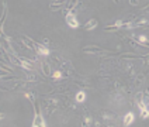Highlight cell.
<instances>
[{"label":"cell","instance_id":"1","mask_svg":"<svg viewBox=\"0 0 149 127\" xmlns=\"http://www.w3.org/2000/svg\"><path fill=\"white\" fill-rule=\"evenodd\" d=\"M82 51L84 54H93V55H103V54H107L104 50H101L100 47H96V45H87V47H84Z\"/></svg>","mask_w":149,"mask_h":127},{"label":"cell","instance_id":"2","mask_svg":"<svg viewBox=\"0 0 149 127\" xmlns=\"http://www.w3.org/2000/svg\"><path fill=\"white\" fill-rule=\"evenodd\" d=\"M66 23H68V25L72 27V28H77V27H79V21H77V18H76L74 11H70V13L66 14Z\"/></svg>","mask_w":149,"mask_h":127},{"label":"cell","instance_id":"3","mask_svg":"<svg viewBox=\"0 0 149 127\" xmlns=\"http://www.w3.org/2000/svg\"><path fill=\"white\" fill-rule=\"evenodd\" d=\"M101 116H103L104 120H107L108 123H110L108 126H113L111 123H113L114 120H117V114L116 113H111V112H103V114H101Z\"/></svg>","mask_w":149,"mask_h":127},{"label":"cell","instance_id":"4","mask_svg":"<svg viewBox=\"0 0 149 127\" xmlns=\"http://www.w3.org/2000/svg\"><path fill=\"white\" fill-rule=\"evenodd\" d=\"M35 51H37V54L38 55H41V57H44V55H48L49 54V51H48V48L45 47V45H42V44H35Z\"/></svg>","mask_w":149,"mask_h":127},{"label":"cell","instance_id":"5","mask_svg":"<svg viewBox=\"0 0 149 127\" xmlns=\"http://www.w3.org/2000/svg\"><path fill=\"white\" fill-rule=\"evenodd\" d=\"M123 21H116L114 24H108V25H106L104 27V31H107V33H110V31H117L120 27H123Z\"/></svg>","mask_w":149,"mask_h":127},{"label":"cell","instance_id":"6","mask_svg":"<svg viewBox=\"0 0 149 127\" xmlns=\"http://www.w3.org/2000/svg\"><path fill=\"white\" fill-rule=\"evenodd\" d=\"M33 126L34 127H44V126H47V124H45V121H44V119H42V116L40 114V113H37V114H35V119H34Z\"/></svg>","mask_w":149,"mask_h":127},{"label":"cell","instance_id":"7","mask_svg":"<svg viewBox=\"0 0 149 127\" xmlns=\"http://www.w3.org/2000/svg\"><path fill=\"white\" fill-rule=\"evenodd\" d=\"M21 41L25 44V48L27 50H31V51H35V42L31 41L28 37H21Z\"/></svg>","mask_w":149,"mask_h":127},{"label":"cell","instance_id":"8","mask_svg":"<svg viewBox=\"0 0 149 127\" xmlns=\"http://www.w3.org/2000/svg\"><path fill=\"white\" fill-rule=\"evenodd\" d=\"M97 24H99V23H97V20H96V18H93V20H89L86 24L83 25V28H84L86 31H90V30H93V28H96Z\"/></svg>","mask_w":149,"mask_h":127},{"label":"cell","instance_id":"9","mask_svg":"<svg viewBox=\"0 0 149 127\" xmlns=\"http://www.w3.org/2000/svg\"><path fill=\"white\" fill-rule=\"evenodd\" d=\"M134 114L132 113H127V116L124 117V126H131L134 121Z\"/></svg>","mask_w":149,"mask_h":127},{"label":"cell","instance_id":"10","mask_svg":"<svg viewBox=\"0 0 149 127\" xmlns=\"http://www.w3.org/2000/svg\"><path fill=\"white\" fill-rule=\"evenodd\" d=\"M79 3H80V0H70V1L68 3L66 10H68V11H73L74 7H76V6H77Z\"/></svg>","mask_w":149,"mask_h":127},{"label":"cell","instance_id":"11","mask_svg":"<svg viewBox=\"0 0 149 127\" xmlns=\"http://www.w3.org/2000/svg\"><path fill=\"white\" fill-rule=\"evenodd\" d=\"M84 99H86V93L83 92V91H80V92L76 95V102L82 103V102H84Z\"/></svg>","mask_w":149,"mask_h":127},{"label":"cell","instance_id":"12","mask_svg":"<svg viewBox=\"0 0 149 127\" xmlns=\"http://www.w3.org/2000/svg\"><path fill=\"white\" fill-rule=\"evenodd\" d=\"M143 78H145V75H138L136 76V79H135V86H136V88H139V86L143 83V81H145Z\"/></svg>","mask_w":149,"mask_h":127},{"label":"cell","instance_id":"13","mask_svg":"<svg viewBox=\"0 0 149 127\" xmlns=\"http://www.w3.org/2000/svg\"><path fill=\"white\" fill-rule=\"evenodd\" d=\"M63 4H65V1H62V3H51L49 8H51V10H58V8L63 7Z\"/></svg>","mask_w":149,"mask_h":127},{"label":"cell","instance_id":"14","mask_svg":"<svg viewBox=\"0 0 149 127\" xmlns=\"http://www.w3.org/2000/svg\"><path fill=\"white\" fill-rule=\"evenodd\" d=\"M42 71H44V74L48 76L51 74V68H49V65L48 64H45V62H42Z\"/></svg>","mask_w":149,"mask_h":127},{"label":"cell","instance_id":"15","mask_svg":"<svg viewBox=\"0 0 149 127\" xmlns=\"http://www.w3.org/2000/svg\"><path fill=\"white\" fill-rule=\"evenodd\" d=\"M6 14H7V4L6 3H3V14H1V24L4 23V20H6Z\"/></svg>","mask_w":149,"mask_h":127},{"label":"cell","instance_id":"16","mask_svg":"<svg viewBox=\"0 0 149 127\" xmlns=\"http://www.w3.org/2000/svg\"><path fill=\"white\" fill-rule=\"evenodd\" d=\"M25 78H27V81H31V82H35V81H38V79H40L37 75H31V74H30V75H27Z\"/></svg>","mask_w":149,"mask_h":127},{"label":"cell","instance_id":"17","mask_svg":"<svg viewBox=\"0 0 149 127\" xmlns=\"http://www.w3.org/2000/svg\"><path fill=\"white\" fill-rule=\"evenodd\" d=\"M91 123V119L89 114H86V117H84V120H83V126H90Z\"/></svg>","mask_w":149,"mask_h":127},{"label":"cell","instance_id":"18","mask_svg":"<svg viewBox=\"0 0 149 127\" xmlns=\"http://www.w3.org/2000/svg\"><path fill=\"white\" fill-rule=\"evenodd\" d=\"M25 98H27V99H30V100L33 102V103L35 102V98H34L33 93H25Z\"/></svg>","mask_w":149,"mask_h":127},{"label":"cell","instance_id":"19","mask_svg":"<svg viewBox=\"0 0 149 127\" xmlns=\"http://www.w3.org/2000/svg\"><path fill=\"white\" fill-rule=\"evenodd\" d=\"M141 13H149V4H146L145 7L141 10Z\"/></svg>","mask_w":149,"mask_h":127},{"label":"cell","instance_id":"20","mask_svg":"<svg viewBox=\"0 0 149 127\" xmlns=\"http://www.w3.org/2000/svg\"><path fill=\"white\" fill-rule=\"evenodd\" d=\"M130 3H131L132 6H138V4H139V0H130Z\"/></svg>","mask_w":149,"mask_h":127},{"label":"cell","instance_id":"21","mask_svg":"<svg viewBox=\"0 0 149 127\" xmlns=\"http://www.w3.org/2000/svg\"><path fill=\"white\" fill-rule=\"evenodd\" d=\"M59 76H61V72H55V74H54V78H59Z\"/></svg>","mask_w":149,"mask_h":127},{"label":"cell","instance_id":"22","mask_svg":"<svg viewBox=\"0 0 149 127\" xmlns=\"http://www.w3.org/2000/svg\"><path fill=\"white\" fill-rule=\"evenodd\" d=\"M113 1H116V3H120V0H113Z\"/></svg>","mask_w":149,"mask_h":127}]
</instances>
